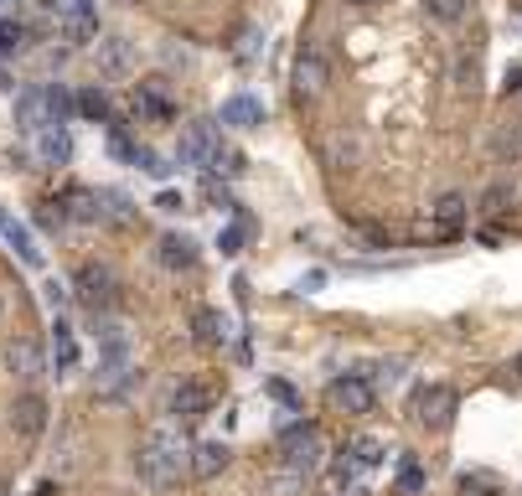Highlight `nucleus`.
Instances as JSON below:
<instances>
[{"label": "nucleus", "mask_w": 522, "mask_h": 496, "mask_svg": "<svg viewBox=\"0 0 522 496\" xmlns=\"http://www.w3.org/2000/svg\"><path fill=\"white\" fill-rule=\"evenodd\" d=\"M202 197H207V202H218V207H233L228 186H218V176H207V181H202Z\"/></svg>", "instance_id": "obj_35"}, {"label": "nucleus", "mask_w": 522, "mask_h": 496, "mask_svg": "<svg viewBox=\"0 0 522 496\" xmlns=\"http://www.w3.org/2000/svg\"><path fill=\"white\" fill-rule=\"evenodd\" d=\"M156 259H161L166 269H192V264H197V243L181 238V233H166V238L156 243Z\"/></svg>", "instance_id": "obj_18"}, {"label": "nucleus", "mask_w": 522, "mask_h": 496, "mask_svg": "<svg viewBox=\"0 0 522 496\" xmlns=\"http://www.w3.org/2000/svg\"><path fill=\"white\" fill-rule=\"evenodd\" d=\"M63 212H68V223H99V192H68Z\"/></svg>", "instance_id": "obj_22"}, {"label": "nucleus", "mask_w": 522, "mask_h": 496, "mask_svg": "<svg viewBox=\"0 0 522 496\" xmlns=\"http://www.w3.org/2000/svg\"><path fill=\"white\" fill-rule=\"evenodd\" d=\"M269 393L280 398V403H295V388H290V383H269Z\"/></svg>", "instance_id": "obj_38"}, {"label": "nucleus", "mask_w": 522, "mask_h": 496, "mask_svg": "<svg viewBox=\"0 0 522 496\" xmlns=\"http://www.w3.org/2000/svg\"><path fill=\"white\" fill-rule=\"evenodd\" d=\"M264 491H269V496H305V476L290 471V465H274L269 481H264Z\"/></svg>", "instance_id": "obj_24"}, {"label": "nucleus", "mask_w": 522, "mask_h": 496, "mask_svg": "<svg viewBox=\"0 0 522 496\" xmlns=\"http://www.w3.org/2000/svg\"><path fill=\"white\" fill-rule=\"evenodd\" d=\"M455 409H460V398H455L450 383H429V388L414 393V419H419L424 429H450Z\"/></svg>", "instance_id": "obj_6"}, {"label": "nucleus", "mask_w": 522, "mask_h": 496, "mask_svg": "<svg viewBox=\"0 0 522 496\" xmlns=\"http://www.w3.org/2000/svg\"><path fill=\"white\" fill-rule=\"evenodd\" d=\"M460 491H466V496H502V481L491 471H466V476H460Z\"/></svg>", "instance_id": "obj_28"}, {"label": "nucleus", "mask_w": 522, "mask_h": 496, "mask_svg": "<svg viewBox=\"0 0 522 496\" xmlns=\"http://www.w3.org/2000/svg\"><path fill=\"white\" fill-rule=\"evenodd\" d=\"M52 362H57V372H68V367H78V341H73V331L57 321L52 326Z\"/></svg>", "instance_id": "obj_23"}, {"label": "nucleus", "mask_w": 522, "mask_h": 496, "mask_svg": "<svg viewBox=\"0 0 522 496\" xmlns=\"http://www.w3.org/2000/svg\"><path fill=\"white\" fill-rule=\"evenodd\" d=\"M57 31L68 42H99V21L88 11V0H57Z\"/></svg>", "instance_id": "obj_8"}, {"label": "nucleus", "mask_w": 522, "mask_h": 496, "mask_svg": "<svg viewBox=\"0 0 522 496\" xmlns=\"http://www.w3.org/2000/svg\"><path fill=\"white\" fill-rule=\"evenodd\" d=\"M94 57H99V68L104 73H130V62H135V52H130V42L125 37H99V47H94Z\"/></svg>", "instance_id": "obj_19"}, {"label": "nucleus", "mask_w": 522, "mask_h": 496, "mask_svg": "<svg viewBox=\"0 0 522 496\" xmlns=\"http://www.w3.org/2000/svg\"><path fill=\"white\" fill-rule=\"evenodd\" d=\"M37 228H47V233L68 228V212H63V202H42V207H37Z\"/></svg>", "instance_id": "obj_31"}, {"label": "nucleus", "mask_w": 522, "mask_h": 496, "mask_svg": "<svg viewBox=\"0 0 522 496\" xmlns=\"http://www.w3.org/2000/svg\"><path fill=\"white\" fill-rule=\"evenodd\" d=\"M238 57H243V62H254V57H259V31H254V26L243 31V47H238Z\"/></svg>", "instance_id": "obj_36"}, {"label": "nucleus", "mask_w": 522, "mask_h": 496, "mask_svg": "<svg viewBox=\"0 0 522 496\" xmlns=\"http://www.w3.org/2000/svg\"><path fill=\"white\" fill-rule=\"evenodd\" d=\"M228 445L223 440H202V445H192V476L197 481H212V476H223L228 471Z\"/></svg>", "instance_id": "obj_15"}, {"label": "nucleus", "mask_w": 522, "mask_h": 496, "mask_svg": "<svg viewBox=\"0 0 522 496\" xmlns=\"http://www.w3.org/2000/svg\"><path fill=\"white\" fill-rule=\"evenodd\" d=\"M507 93H522V68H512V73H507Z\"/></svg>", "instance_id": "obj_39"}, {"label": "nucleus", "mask_w": 522, "mask_h": 496, "mask_svg": "<svg viewBox=\"0 0 522 496\" xmlns=\"http://www.w3.org/2000/svg\"><path fill=\"white\" fill-rule=\"evenodd\" d=\"M326 83H331L326 52L321 47H300V57H295V93H300V99H316V93H326Z\"/></svg>", "instance_id": "obj_7"}, {"label": "nucleus", "mask_w": 522, "mask_h": 496, "mask_svg": "<svg viewBox=\"0 0 522 496\" xmlns=\"http://www.w3.org/2000/svg\"><path fill=\"white\" fill-rule=\"evenodd\" d=\"M176 161L202 166V171H228V176L243 171V155L228 150V145H223V130H218V124H207V119H197V124H187V130H181Z\"/></svg>", "instance_id": "obj_2"}, {"label": "nucleus", "mask_w": 522, "mask_h": 496, "mask_svg": "<svg viewBox=\"0 0 522 496\" xmlns=\"http://www.w3.org/2000/svg\"><path fill=\"white\" fill-rule=\"evenodd\" d=\"M466 217H471V202L460 197V192H445L435 202V212H429V228H435L440 238H455L460 228H466Z\"/></svg>", "instance_id": "obj_14"}, {"label": "nucleus", "mask_w": 522, "mask_h": 496, "mask_svg": "<svg viewBox=\"0 0 522 496\" xmlns=\"http://www.w3.org/2000/svg\"><path fill=\"white\" fill-rule=\"evenodd\" d=\"M243 238H249V217H238V223H233V228H223V238H218V248H223V254H238V248H243Z\"/></svg>", "instance_id": "obj_32"}, {"label": "nucleus", "mask_w": 522, "mask_h": 496, "mask_svg": "<svg viewBox=\"0 0 522 496\" xmlns=\"http://www.w3.org/2000/svg\"><path fill=\"white\" fill-rule=\"evenodd\" d=\"M398 491H404V496H419V491H424V465H419L414 455L398 460Z\"/></svg>", "instance_id": "obj_29"}, {"label": "nucleus", "mask_w": 522, "mask_h": 496, "mask_svg": "<svg viewBox=\"0 0 522 496\" xmlns=\"http://www.w3.org/2000/svg\"><path fill=\"white\" fill-rule=\"evenodd\" d=\"M11 429L21 434V440H37V434L47 429V398L42 393H21L11 403Z\"/></svg>", "instance_id": "obj_13"}, {"label": "nucleus", "mask_w": 522, "mask_h": 496, "mask_svg": "<svg viewBox=\"0 0 522 496\" xmlns=\"http://www.w3.org/2000/svg\"><path fill=\"white\" fill-rule=\"evenodd\" d=\"M73 290H78V300L94 310V316H104V310L119 305V274L109 264H83L73 274Z\"/></svg>", "instance_id": "obj_4"}, {"label": "nucleus", "mask_w": 522, "mask_h": 496, "mask_svg": "<svg viewBox=\"0 0 522 496\" xmlns=\"http://www.w3.org/2000/svg\"><path fill=\"white\" fill-rule=\"evenodd\" d=\"M512 372H517V378H522V357H517V362H512Z\"/></svg>", "instance_id": "obj_41"}, {"label": "nucleus", "mask_w": 522, "mask_h": 496, "mask_svg": "<svg viewBox=\"0 0 522 496\" xmlns=\"http://www.w3.org/2000/svg\"><path fill=\"white\" fill-rule=\"evenodd\" d=\"M419 6H424V16H429V21H445V26H455L460 16L471 11V0H419Z\"/></svg>", "instance_id": "obj_27"}, {"label": "nucleus", "mask_w": 522, "mask_h": 496, "mask_svg": "<svg viewBox=\"0 0 522 496\" xmlns=\"http://www.w3.org/2000/svg\"><path fill=\"white\" fill-rule=\"evenodd\" d=\"M373 465H383V445L373 440V434H357V440L342 445V460H336V476L352 481L357 471H373Z\"/></svg>", "instance_id": "obj_10"}, {"label": "nucleus", "mask_w": 522, "mask_h": 496, "mask_svg": "<svg viewBox=\"0 0 522 496\" xmlns=\"http://www.w3.org/2000/svg\"><path fill=\"white\" fill-rule=\"evenodd\" d=\"M135 109H140V114H150V119H171V114H176V104H171V93H166V83H161V78L135 83Z\"/></svg>", "instance_id": "obj_16"}, {"label": "nucleus", "mask_w": 522, "mask_h": 496, "mask_svg": "<svg viewBox=\"0 0 522 496\" xmlns=\"http://www.w3.org/2000/svg\"><path fill=\"white\" fill-rule=\"evenodd\" d=\"M192 331H197L202 347H223V341H228V316H223V310H212V305H202L192 316Z\"/></svg>", "instance_id": "obj_20"}, {"label": "nucleus", "mask_w": 522, "mask_h": 496, "mask_svg": "<svg viewBox=\"0 0 522 496\" xmlns=\"http://www.w3.org/2000/svg\"><path fill=\"white\" fill-rule=\"evenodd\" d=\"M0 496H11V486H6V481H0Z\"/></svg>", "instance_id": "obj_42"}, {"label": "nucleus", "mask_w": 522, "mask_h": 496, "mask_svg": "<svg viewBox=\"0 0 522 496\" xmlns=\"http://www.w3.org/2000/svg\"><path fill=\"white\" fill-rule=\"evenodd\" d=\"M378 403V388L362 378V372H347V378L326 383V409L331 414H373Z\"/></svg>", "instance_id": "obj_5"}, {"label": "nucleus", "mask_w": 522, "mask_h": 496, "mask_svg": "<svg viewBox=\"0 0 522 496\" xmlns=\"http://www.w3.org/2000/svg\"><path fill=\"white\" fill-rule=\"evenodd\" d=\"M0 233L11 238V248L26 259V264H42V248H32V233H26L21 223H11V217H0Z\"/></svg>", "instance_id": "obj_26"}, {"label": "nucleus", "mask_w": 522, "mask_h": 496, "mask_svg": "<svg viewBox=\"0 0 522 496\" xmlns=\"http://www.w3.org/2000/svg\"><path fill=\"white\" fill-rule=\"evenodd\" d=\"M212 414V388L207 383H176L171 388V419L176 424H192Z\"/></svg>", "instance_id": "obj_9"}, {"label": "nucleus", "mask_w": 522, "mask_h": 496, "mask_svg": "<svg viewBox=\"0 0 522 496\" xmlns=\"http://www.w3.org/2000/svg\"><path fill=\"white\" fill-rule=\"evenodd\" d=\"M6 367L16 372L21 383H37L42 372H47V362H42V347H37L32 336H11V341H6Z\"/></svg>", "instance_id": "obj_12"}, {"label": "nucleus", "mask_w": 522, "mask_h": 496, "mask_svg": "<svg viewBox=\"0 0 522 496\" xmlns=\"http://www.w3.org/2000/svg\"><path fill=\"white\" fill-rule=\"evenodd\" d=\"M21 47H26V26L0 21V57H6V52H21Z\"/></svg>", "instance_id": "obj_33"}, {"label": "nucleus", "mask_w": 522, "mask_h": 496, "mask_svg": "<svg viewBox=\"0 0 522 496\" xmlns=\"http://www.w3.org/2000/svg\"><path fill=\"white\" fill-rule=\"evenodd\" d=\"M156 207H161V212H181V197H176V192H161Z\"/></svg>", "instance_id": "obj_37"}, {"label": "nucleus", "mask_w": 522, "mask_h": 496, "mask_svg": "<svg viewBox=\"0 0 522 496\" xmlns=\"http://www.w3.org/2000/svg\"><path fill=\"white\" fill-rule=\"evenodd\" d=\"M16 124L26 135H42V130H52V99H47V88H26L21 99H16Z\"/></svg>", "instance_id": "obj_11"}, {"label": "nucleus", "mask_w": 522, "mask_h": 496, "mask_svg": "<svg viewBox=\"0 0 522 496\" xmlns=\"http://www.w3.org/2000/svg\"><path fill=\"white\" fill-rule=\"evenodd\" d=\"M32 140H37V161H42V166H63L68 155H73V140H68L63 124H52V130H42V135H32Z\"/></svg>", "instance_id": "obj_17"}, {"label": "nucleus", "mask_w": 522, "mask_h": 496, "mask_svg": "<svg viewBox=\"0 0 522 496\" xmlns=\"http://www.w3.org/2000/svg\"><path fill=\"white\" fill-rule=\"evenodd\" d=\"M507 202H512V186H491V192L481 197V212L497 217V212H507Z\"/></svg>", "instance_id": "obj_34"}, {"label": "nucleus", "mask_w": 522, "mask_h": 496, "mask_svg": "<svg viewBox=\"0 0 522 496\" xmlns=\"http://www.w3.org/2000/svg\"><path fill=\"white\" fill-rule=\"evenodd\" d=\"M280 465H290V471H300L305 481H311L321 465H326V445H321V429L311 419H295L285 434H280Z\"/></svg>", "instance_id": "obj_3"}, {"label": "nucleus", "mask_w": 522, "mask_h": 496, "mask_svg": "<svg viewBox=\"0 0 522 496\" xmlns=\"http://www.w3.org/2000/svg\"><path fill=\"white\" fill-rule=\"evenodd\" d=\"M223 124H233V130H254V124H264V104L249 99V93H238V99L223 104Z\"/></svg>", "instance_id": "obj_21"}, {"label": "nucleus", "mask_w": 522, "mask_h": 496, "mask_svg": "<svg viewBox=\"0 0 522 496\" xmlns=\"http://www.w3.org/2000/svg\"><path fill=\"white\" fill-rule=\"evenodd\" d=\"M347 6H378V0H347Z\"/></svg>", "instance_id": "obj_40"}, {"label": "nucleus", "mask_w": 522, "mask_h": 496, "mask_svg": "<svg viewBox=\"0 0 522 496\" xmlns=\"http://www.w3.org/2000/svg\"><path fill=\"white\" fill-rule=\"evenodd\" d=\"M135 476L145 486H156V491L176 486L181 476H192V445H181V434L171 424L150 429L140 440V450H135Z\"/></svg>", "instance_id": "obj_1"}, {"label": "nucleus", "mask_w": 522, "mask_h": 496, "mask_svg": "<svg viewBox=\"0 0 522 496\" xmlns=\"http://www.w3.org/2000/svg\"><path fill=\"white\" fill-rule=\"evenodd\" d=\"M78 114H83V119H104V124H114L109 93H104V88H83V93H78Z\"/></svg>", "instance_id": "obj_25"}, {"label": "nucleus", "mask_w": 522, "mask_h": 496, "mask_svg": "<svg viewBox=\"0 0 522 496\" xmlns=\"http://www.w3.org/2000/svg\"><path fill=\"white\" fill-rule=\"evenodd\" d=\"M99 217H109V223H130V202L119 197V192H99Z\"/></svg>", "instance_id": "obj_30"}]
</instances>
